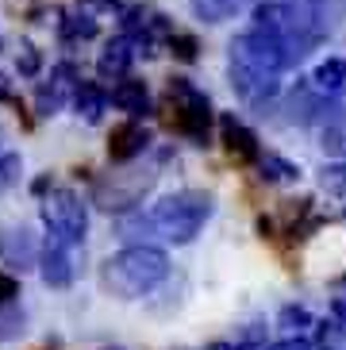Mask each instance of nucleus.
Segmentation results:
<instances>
[{
	"label": "nucleus",
	"mask_w": 346,
	"mask_h": 350,
	"mask_svg": "<svg viewBox=\"0 0 346 350\" xmlns=\"http://www.w3.org/2000/svg\"><path fill=\"white\" fill-rule=\"evenodd\" d=\"M0 104H16V93H12V85L4 73H0Z\"/></svg>",
	"instance_id": "33"
},
{
	"label": "nucleus",
	"mask_w": 346,
	"mask_h": 350,
	"mask_svg": "<svg viewBox=\"0 0 346 350\" xmlns=\"http://www.w3.org/2000/svg\"><path fill=\"white\" fill-rule=\"evenodd\" d=\"M319 12V20H323V27H331V23L346 20V0H312Z\"/></svg>",
	"instance_id": "28"
},
{
	"label": "nucleus",
	"mask_w": 346,
	"mask_h": 350,
	"mask_svg": "<svg viewBox=\"0 0 346 350\" xmlns=\"http://www.w3.org/2000/svg\"><path fill=\"white\" fill-rule=\"evenodd\" d=\"M39 239H35V231H31V227H4V231H0V262H4V266H12V269H31V266H39Z\"/></svg>",
	"instance_id": "9"
},
{
	"label": "nucleus",
	"mask_w": 346,
	"mask_h": 350,
	"mask_svg": "<svg viewBox=\"0 0 346 350\" xmlns=\"http://www.w3.org/2000/svg\"><path fill=\"white\" fill-rule=\"evenodd\" d=\"M42 224L51 227V235L73 239L81 243L85 231H89V212H85V200L70 189H51L42 196Z\"/></svg>",
	"instance_id": "6"
},
{
	"label": "nucleus",
	"mask_w": 346,
	"mask_h": 350,
	"mask_svg": "<svg viewBox=\"0 0 346 350\" xmlns=\"http://www.w3.org/2000/svg\"><path fill=\"white\" fill-rule=\"evenodd\" d=\"M170 51L173 58H181V62H196V54H200V42L193 39V35H170Z\"/></svg>",
	"instance_id": "27"
},
{
	"label": "nucleus",
	"mask_w": 346,
	"mask_h": 350,
	"mask_svg": "<svg viewBox=\"0 0 346 350\" xmlns=\"http://www.w3.org/2000/svg\"><path fill=\"white\" fill-rule=\"evenodd\" d=\"M150 146V135H146L143 124H123L112 131V139H108V158L112 162H131V158H139Z\"/></svg>",
	"instance_id": "12"
},
{
	"label": "nucleus",
	"mask_w": 346,
	"mask_h": 350,
	"mask_svg": "<svg viewBox=\"0 0 346 350\" xmlns=\"http://www.w3.org/2000/svg\"><path fill=\"white\" fill-rule=\"evenodd\" d=\"M158 170H123V174H108L92 181V200L104 212H131L139 200L154 189Z\"/></svg>",
	"instance_id": "5"
},
{
	"label": "nucleus",
	"mask_w": 346,
	"mask_h": 350,
	"mask_svg": "<svg viewBox=\"0 0 346 350\" xmlns=\"http://www.w3.org/2000/svg\"><path fill=\"white\" fill-rule=\"evenodd\" d=\"M20 174H23L20 154H0V193H8V189L20 181Z\"/></svg>",
	"instance_id": "26"
},
{
	"label": "nucleus",
	"mask_w": 346,
	"mask_h": 350,
	"mask_svg": "<svg viewBox=\"0 0 346 350\" xmlns=\"http://www.w3.org/2000/svg\"><path fill=\"white\" fill-rule=\"evenodd\" d=\"M258 170H262V181H293V177H300V170L293 162H285V158H277V154L258 158Z\"/></svg>",
	"instance_id": "21"
},
{
	"label": "nucleus",
	"mask_w": 346,
	"mask_h": 350,
	"mask_svg": "<svg viewBox=\"0 0 346 350\" xmlns=\"http://www.w3.org/2000/svg\"><path fill=\"white\" fill-rule=\"evenodd\" d=\"M331 312H335V319H343V323H346V297L331 300Z\"/></svg>",
	"instance_id": "34"
},
{
	"label": "nucleus",
	"mask_w": 346,
	"mask_h": 350,
	"mask_svg": "<svg viewBox=\"0 0 346 350\" xmlns=\"http://www.w3.org/2000/svg\"><path fill=\"white\" fill-rule=\"evenodd\" d=\"M170 108H173V127L193 146L212 143V104L189 77H173L170 81Z\"/></svg>",
	"instance_id": "4"
},
{
	"label": "nucleus",
	"mask_w": 346,
	"mask_h": 350,
	"mask_svg": "<svg viewBox=\"0 0 346 350\" xmlns=\"http://www.w3.org/2000/svg\"><path fill=\"white\" fill-rule=\"evenodd\" d=\"M285 70L281 46H277L262 27L235 35L227 46V73H231L235 93L246 104H265L277 93V73Z\"/></svg>",
	"instance_id": "1"
},
{
	"label": "nucleus",
	"mask_w": 346,
	"mask_h": 350,
	"mask_svg": "<svg viewBox=\"0 0 346 350\" xmlns=\"http://www.w3.org/2000/svg\"><path fill=\"white\" fill-rule=\"evenodd\" d=\"M170 278V254L150 243H131L101 266L104 288L120 300H139Z\"/></svg>",
	"instance_id": "2"
},
{
	"label": "nucleus",
	"mask_w": 346,
	"mask_h": 350,
	"mask_svg": "<svg viewBox=\"0 0 346 350\" xmlns=\"http://www.w3.org/2000/svg\"><path fill=\"white\" fill-rule=\"evenodd\" d=\"M16 297H20V281L12 278V273H0V304H8Z\"/></svg>",
	"instance_id": "30"
},
{
	"label": "nucleus",
	"mask_w": 346,
	"mask_h": 350,
	"mask_svg": "<svg viewBox=\"0 0 346 350\" xmlns=\"http://www.w3.org/2000/svg\"><path fill=\"white\" fill-rule=\"evenodd\" d=\"M312 81H316V89H327V93L343 89V85H346V58H327V62L316 70Z\"/></svg>",
	"instance_id": "19"
},
{
	"label": "nucleus",
	"mask_w": 346,
	"mask_h": 350,
	"mask_svg": "<svg viewBox=\"0 0 346 350\" xmlns=\"http://www.w3.org/2000/svg\"><path fill=\"white\" fill-rule=\"evenodd\" d=\"M154 224V235L170 239V243H177V247H185V243H193L196 235H200V227L212 219V196L208 193H173L165 196V200H158V204L146 212Z\"/></svg>",
	"instance_id": "3"
},
{
	"label": "nucleus",
	"mask_w": 346,
	"mask_h": 350,
	"mask_svg": "<svg viewBox=\"0 0 346 350\" xmlns=\"http://www.w3.org/2000/svg\"><path fill=\"white\" fill-rule=\"evenodd\" d=\"M319 185L327 189L331 196H338L346 204V162H335V165H323V174H319Z\"/></svg>",
	"instance_id": "23"
},
{
	"label": "nucleus",
	"mask_w": 346,
	"mask_h": 350,
	"mask_svg": "<svg viewBox=\"0 0 346 350\" xmlns=\"http://www.w3.org/2000/svg\"><path fill=\"white\" fill-rule=\"evenodd\" d=\"M62 39L73 42V39H92L96 35V20H92V12H81V16H62Z\"/></svg>",
	"instance_id": "20"
},
{
	"label": "nucleus",
	"mask_w": 346,
	"mask_h": 350,
	"mask_svg": "<svg viewBox=\"0 0 346 350\" xmlns=\"http://www.w3.org/2000/svg\"><path fill=\"white\" fill-rule=\"evenodd\" d=\"M327 124H323V150L346 158V93L335 104H327Z\"/></svg>",
	"instance_id": "14"
},
{
	"label": "nucleus",
	"mask_w": 346,
	"mask_h": 350,
	"mask_svg": "<svg viewBox=\"0 0 346 350\" xmlns=\"http://www.w3.org/2000/svg\"><path fill=\"white\" fill-rule=\"evenodd\" d=\"M39 70H42V54L35 51V46H23L20 51V73L23 77H35Z\"/></svg>",
	"instance_id": "29"
},
{
	"label": "nucleus",
	"mask_w": 346,
	"mask_h": 350,
	"mask_svg": "<svg viewBox=\"0 0 346 350\" xmlns=\"http://www.w3.org/2000/svg\"><path fill=\"white\" fill-rule=\"evenodd\" d=\"M319 112H323V104H319L316 89H308V85H296V93L289 96V120H293V124H312Z\"/></svg>",
	"instance_id": "16"
},
{
	"label": "nucleus",
	"mask_w": 346,
	"mask_h": 350,
	"mask_svg": "<svg viewBox=\"0 0 346 350\" xmlns=\"http://www.w3.org/2000/svg\"><path fill=\"white\" fill-rule=\"evenodd\" d=\"M108 100H112L120 112H127L131 120L135 116H150V93H146V85L135 81V77H120Z\"/></svg>",
	"instance_id": "13"
},
{
	"label": "nucleus",
	"mask_w": 346,
	"mask_h": 350,
	"mask_svg": "<svg viewBox=\"0 0 346 350\" xmlns=\"http://www.w3.org/2000/svg\"><path fill=\"white\" fill-rule=\"evenodd\" d=\"M120 235L123 239H146L154 231V224H150V216H139V212H131V216H120Z\"/></svg>",
	"instance_id": "25"
},
{
	"label": "nucleus",
	"mask_w": 346,
	"mask_h": 350,
	"mask_svg": "<svg viewBox=\"0 0 346 350\" xmlns=\"http://www.w3.org/2000/svg\"><path fill=\"white\" fill-rule=\"evenodd\" d=\"M316 342L323 350H346V323L343 319H335V323H319Z\"/></svg>",
	"instance_id": "24"
},
{
	"label": "nucleus",
	"mask_w": 346,
	"mask_h": 350,
	"mask_svg": "<svg viewBox=\"0 0 346 350\" xmlns=\"http://www.w3.org/2000/svg\"><path fill=\"white\" fill-rule=\"evenodd\" d=\"M77 85H81V77H77V66H73V62H58V66L51 70V81H42L39 93H35V108H39V116L62 112V104L77 93Z\"/></svg>",
	"instance_id": "8"
},
{
	"label": "nucleus",
	"mask_w": 346,
	"mask_h": 350,
	"mask_svg": "<svg viewBox=\"0 0 346 350\" xmlns=\"http://www.w3.org/2000/svg\"><path fill=\"white\" fill-rule=\"evenodd\" d=\"M316 319H312V312L304 308V304H285V308L277 312V327H285V331H304L312 327Z\"/></svg>",
	"instance_id": "22"
},
{
	"label": "nucleus",
	"mask_w": 346,
	"mask_h": 350,
	"mask_svg": "<svg viewBox=\"0 0 346 350\" xmlns=\"http://www.w3.org/2000/svg\"><path fill=\"white\" fill-rule=\"evenodd\" d=\"M265 350H312V342L300 339V335H293V339H281V342H274V347H265Z\"/></svg>",
	"instance_id": "32"
},
{
	"label": "nucleus",
	"mask_w": 346,
	"mask_h": 350,
	"mask_svg": "<svg viewBox=\"0 0 346 350\" xmlns=\"http://www.w3.org/2000/svg\"><path fill=\"white\" fill-rule=\"evenodd\" d=\"M73 104H77V112H81L89 124H96L104 116V108H108V93H104L96 81H81L77 93H73Z\"/></svg>",
	"instance_id": "15"
},
{
	"label": "nucleus",
	"mask_w": 346,
	"mask_h": 350,
	"mask_svg": "<svg viewBox=\"0 0 346 350\" xmlns=\"http://www.w3.org/2000/svg\"><path fill=\"white\" fill-rule=\"evenodd\" d=\"M81 8H92V12H123L120 0H77Z\"/></svg>",
	"instance_id": "31"
},
{
	"label": "nucleus",
	"mask_w": 346,
	"mask_h": 350,
	"mask_svg": "<svg viewBox=\"0 0 346 350\" xmlns=\"http://www.w3.org/2000/svg\"><path fill=\"white\" fill-rule=\"evenodd\" d=\"M73 239H62V235H51L46 247L39 254V273H42V285L51 288H66L73 285V273H77V254H73Z\"/></svg>",
	"instance_id": "7"
},
{
	"label": "nucleus",
	"mask_w": 346,
	"mask_h": 350,
	"mask_svg": "<svg viewBox=\"0 0 346 350\" xmlns=\"http://www.w3.org/2000/svg\"><path fill=\"white\" fill-rule=\"evenodd\" d=\"M258 4H265V0H258Z\"/></svg>",
	"instance_id": "35"
},
{
	"label": "nucleus",
	"mask_w": 346,
	"mask_h": 350,
	"mask_svg": "<svg viewBox=\"0 0 346 350\" xmlns=\"http://www.w3.org/2000/svg\"><path fill=\"white\" fill-rule=\"evenodd\" d=\"M219 127H224V146H227V154H231L235 162L250 165V162H258V158H262L258 135L250 131V127H243L239 120H235V116H224V120H219Z\"/></svg>",
	"instance_id": "11"
},
{
	"label": "nucleus",
	"mask_w": 346,
	"mask_h": 350,
	"mask_svg": "<svg viewBox=\"0 0 346 350\" xmlns=\"http://www.w3.org/2000/svg\"><path fill=\"white\" fill-rule=\"evenodd\" d=\"M23 331H27V312H23L20 304H16V300L0 304V342L20 339Z\"/></svg>",
	"instance_id": "17"
},
{
	"label": "nucleus",
	"mask_w": 346,
	"mask_h": 350,
	"mask_svg": "<svg viewBox=\"0 0 346 350\" xmlns=\"http://www.w3.org/2000/svg\"><path fill=\"white\" fill-rule=\"evenodd\" d=\"M135 54H139L135 39H131V35H120V39H112L101 51V58H96V73H101L104 81H120V77H127Z\"/></svg>",
	"instance_id": "10"
},
{
	"label": "nucleus",
	"mask_w": 346,
	"mask_h": 350,
	"mask_svg": "<svg viewBox=\"0 0 346 350\" xmlns=\"http://www.w3.org/2000/svg\"><path fill=\"white\" fill-rule=\"evenodd\" d=\"M243 4L246 0H193V12L204 23H224L227 16H235Z\"/></svg>",
	"instance_id": "18"
}]
</instances>
